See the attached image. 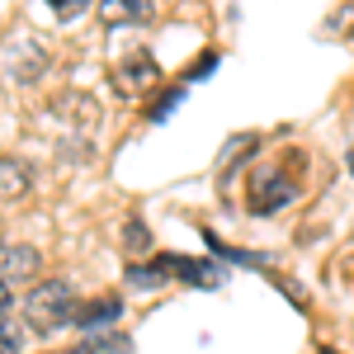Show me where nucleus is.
I'll return each instance as SVG.
<instances>
[{
	"label": "nucleus",
	"instance_id": "f257e3e1",
	"mask_svg": "<svg viewBox=\"0 0 354 354\" xmlns=\"http://www.w3.org/2000/svg\"><path fill=\"white\" fill-rule=\"evenodd\" d=\"M76 293H71V283L66 279H38L33 288H28L24 298V326L38 330V335H53L62 330L66 322H76Z\"/></svg>",
	"mask_w": 354,
	"mask_h": 354
},
{
	"label": "nucleus",
	"instance_id": "1a4fd4ad",
	"mask_svg": "<svg viewBox=\"0 0 354 354\" xmlns=\"http://www.w3.org/2000/svg\"><path fill=\"white\" fill-rule=\"evenodd\" d=\"M48 10H53L57 19H76V15L90 10V0H48Z\"/></svg>",
	"mask_w": 354,
	"mask_h": 354
},
{
	"label": "nucleus",
	"instance_id": "6e6552de",
	"mask_svg": "<svg viewBox=\"0 0 354 354\" xmlns=\"http://www.w3.org/2000/svg\"><path fill=\"white\" fill-rule=\"evenodd\" d=\"M24 322H15V317H5L0 312V354H19V345H24Z\"/></svg>",
	"mask_w": 354,
	"mask_h": 354
},
{
	"label": "nucleus",
	"instance_id": "423d86ee",
	"mask_svg": "<svg viewBox=\"0 0 354 354\" xmlns=\"http://www.w3.org/2000/svg\"><path fill=\"white\" fill-rule=\"evenodd\" d=\"M185 274V283H198V288H218L227 274L218 265H203V260H175V279Z\"/></svg>",
	"mask_w": 354,
	"mask_h": 354
},
{
	"label": "nucleus",
	"instance_id": "ddd939ff",
	"mask_svg": "<svg viewBox=\"0 0 354 354\" xmlns=\"http://www.w3.org/2000/svg\"><path fill=\"white\" fill-rule=\"evenodd\" d=\"M71 354H90V350H71Z\"/></svg>",
	"mask_w": 354,
	"mask_h": 354
},
{
	"label": "nucleus",
	"instance_id": "0eeeda50",
	"mask_svg": "<svg viewBox=\"0 0 354 354\" xmlns=\"http://www.w3.org/2000/svg\"><path fill=\"white\" fill-rule=\"evenodd\" d=\"M113 317H118V298H95V302H85V307H76V322L81 326H109Z\"/></svg>",
	"mask_w": 354,
	"mask_h": 354
},
{
	"label": "nucleus",
	"instance_id": "9d476101",
	"mask_svg": "<svg viewBox=\"0 0 354 354\" xmlns=\"http://www.w3.org/2000/svg\"><path fill=\"white\" fill-rule=\"evenodd\" d=\"M128 250H142V255L151 250V232L142 222H128Z\"/></svg>",
	"mask_w": 354,
	"mask_h": 354
},
{
	"label": "nucleus",
	"instance_id": "39448f33",
	"mask_svg": "<svg viewBox=\"0 0 354 354\" xmlns=\"http://www.w3.org/2000/svg\"><path fill=\"white\" fill-rule=\"evenodd\" d=\"M33 189V170L24 161H15V156H0V198L5 203H15V198H24Z\"/></svg>",
	"mask_w": 354,
	"mask_h": 354
},
{
	"label": "nucleus",
	"instance_id": "f03ea898",
	"mask_svg": "<svg viewBox=\"0 0 354 354\" xmlns=\"http://www.w3.org/2000/svg\"><path fill=\"white\" fill-rule=\"evenodd\" d=\"M293 194H298V180H293L283 165H265V170L250 180V213L270 218L283 203H293Z\"/></svg>",
	"mask_w": 354,
	"mask_h": 354
},
{
	"label": "nucleus",
	"instance_id": "f8f14e48",
	"mask_svg": "<svg viewBox=\"0 0 354 354\" xmlns=\"http://www.w3.org/2000/svg\"><path fill=\"white\" fill-rule=\"evenodd\" d=\"M345 161H350V175H354V147H350V156H345Z\"/></svg>",
	"mask_w": 354,
	"mask_h": 354
},
{
	"label": "nucleus",
	"instance_id": "7ed1b4c3",
	"mask_svg": "<svg viewBox=\"0 0 354 354\" xmlns=\"http://www.w3.org/2000/svg\"><path fill=\"white\" fill-rule=\"evenodd\" d=\"M38 270H43V255L28 241H0V279H5L10 288L38 279Z\"/></svg>",
	"mask_w": 354,
	"mask_h": 354
},
{
	"label": "nucleus",
	"instance_id": "4468645a",
	"mask_svg": "<svg viewBox=\"0 0 354 354\" xmlns=\"http://www.w3.org/2000/svg\"><path fill=\"white\" fill-rule=\"evenodd\" d=\"M322 354H340V350H322Z\"/></svg>",
	"mask_w": 354,
	"mask_h": 354
},
{
	"label": "nucleus",
	"instance_id": "20e7f679",
	"mask_svg": "<svg viewBox=\"0 0 354 354\" xmlns=\"http://www.w3.org/2000/svg\"><path fill=\"white\" fill-rule=\"evenodd\" d=\"M151 10V0H100V24H147Z\"/></svg>",
	"mask_w": 354,
	"mask_h": 354
},
{
	"label": "nucleus",
	"instance_id": "9b49d317",
	"mask_svg": "<svg viewBox=\"0 0 354 354\" xmlns=\"http://www.w3.org/2000/svg\"><path fill=\"white\" fill-rule=\"evenodd\" d=\"M10 302H15V293H10V283L0 279V312H10Z\"/></svg>",
	"mask_w": 354,
	"mask_h": 354
}]
</instances>
